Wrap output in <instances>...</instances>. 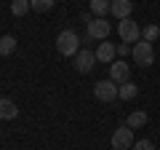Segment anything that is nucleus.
Listing matches in <instances>:
<instances>
[{
	"instance_id": "1",
	"label": "nucleus",
	"mask_w": 160,
	"mask_h": 150,
	"mask_svg": "<svg viewBox=\"0 0 160 150\" xmlns=\"http://www.w3.org/2000/svg\"><path fill=\"white\" fill-rule=\"evenodd\" d=\"M56 51L62 54V56H78L80 38H78L75 29H62V32L56 35Z\"/></svg>"
},
{
	"instance_id": "2",
	"label": "nucleus",
	"mask_w": 160,
	"mask_h": 150,
	"mask_svg": "<svg viewBox=\"0 0 160 150\" xmlns=\"http://www.w3.org/2000/svg\"><path fill=\"white\" fill-rule=\"evenodd\" d=\"M133 64H139V67H149V64H155V46L149 40L133 43Z\"/></svg>"
},
{
	"instance_id": "3",
	"label": "nucleus",
	"mask_w": 160,
	"mask_h": 150,
	"mask_svg": "<svg viewBox=\"0 0 160 150\" xmlns=\"http://www.w3.org/2000/svg\"><path fill=\"white\" fill-rule=\"evenodd\" d=\"M118 35H120V40H123V43H139V40H142V27H139L131 16H128V19H120Z\"/></svg>"
},
{
	"instance_id": "4",
	"label": "nucleus",
	"mask_w": 160,
	"mask_h": 150,
	"mask_svg": "<svg viewBox=\"0 0 160 150\" xmlns=\"http://www.w3.org/2000/svg\"><path fill=\"white\" fill-rule=\"evenodd\" d=\"M93 97H96L99 102H115V99H120V86L112 83L109 78L107 81H99L96 86H93Z\"/></svg>"
},
{
	"instance_id": "5",
	"label": "nucleus",
	"mask_w": 160,
	"mask_h": 150,
	"mask_svg": "<svg viewBox=\"0 0 160 150\" xmlns=\"http://www.w3.org/2000/svg\"><path fill=\"white\" fill-rule=\"evenodd\" d=\"M133 147V131L128 126H120L112 131V150H131Z\"/></svg>"
},
{
	"instance_id": "6",
	"label": "nucleus",
	"mask_w": 160,
	"mask_h": 150,
	"mask_svg": "<svg viewBox=\"0 0 160 150\" xmlns=\"http://www.w3.org/2000/svg\"><path fill=\"white\" fill-rule=\"evenodd\" d=\"M99 59H96V51H91V48H80L78 51V56H75V70L78 72H91L93 70V64H96Z\"/></svg>"
},
{
	"instance_id": "7",
	"label": "nucleus",
	"mask_w": 160,
	"mask_h": 150,
	"mask_svg": "<svg viewBox=\"0 0 160 150\" xmlns=\"http://www.w3.org/2000/svg\"><path fill=\"white\" fill-rule=\"evenodd\" d=\"M128 78H131V64L123 62V59H115L109 64V81L112 83H126Z\"/></svg>"
},
{
	"instance_id": "8",
	"label": "nucleus",
	"mask_w": 160,
	"mask_h": 150,
	"mask_svg": "<svg viewBox=\"0 0 160 150\" xmlns=\"http://www.w3.org/2000/svg\"><path fill=\"white\" fill-rule=\"evenodd\" d=\"M109 35V22L104 16H96L93 22H88V38H93V40H107Z\"/></svg>"
},
{
	"instance_id": "9",
	"label": "nucleus",
	"mask_w": 160,
	"mask_h": 150,
	"mask_svg": "<svg viewBox=\"0 0 160 150\" xmlns=\"http://www.w3.org/2000/svg\"><path fill=\"white\" fill-rule=\"evenodd\" d=\"M133 11V0H112V6H109V13L115 19H128Z\"/></svg>"
},
{
	"instance_id": "10",
	"label": "nucleus",
	"mask_w": 160,
	"mask_h": 150,
	"mask_svg": "<svg viewBox=\"0 0 160 150\" xmlns=\"http://www.w3.org/2000/svg\"><path fill=\"white\" fill-rule=\"evenodd\" d=\"M19 115V107L13 99H6L0 97V121H13V118Z\"/></svg>"
},
{
	"instance_id": "11",
	"label": "nucleus",
	"mask_w": 160,
	"mask_h": 150,
	"mask_svg": "<svg viewBox=\"0 0 160 150\" xmlns=\"http://www.w3.org/2000/svg\"><path fill=\"white\" fill-rule=\"evenodd\" d=\"M115 56H118V46H112V43H99V48H96V59L99 62L112 64Z\"/></svg>"
},
{
	"instance_id": "12",
	"label": "nucleus",
	"mask_w": 160,
	"mask_h": 150,
	"mask_svg": "<svg viewBox=\"0 0 160 150\" xmlns=\"http://www.w3.org/2000/svg\"><path fill=\"white\" fill-rule=\"evenodd\" d=\"M147 121H149V118H147L144 110H133L131 115H128V123H126V126H128V129H142Z\"/></svg>"
},
{
	"instance_id": "13",
	"label": "nucleus",
	"mask_w": 160,
	"mask_h": 150,
	"mask_svg": "<svg viewBox=\"0 0 160 150\" xmlns=\"http://www.w3.org/2000/svg\"><path fill=\"white\" fill-rule=\"evenodd\" d=\"M16 51V38L13 35H3L0 38V56H11Z\"/></svg>"
},
{
	"instance_id": "14",
	"label": "nucleus",
	"mask_w": 160,
	"mask_h": 150,
	"mask_svg": "<svg viewBox=\"0 0 160 150\" xmlns=\"http://www.w3.org/2000/svg\"><path fill=\"white\" fill-rule=\"evenodd\" d=\"M109 6H112V0H91L93 16H107V13H109Z\"/></svg>"
},
{
	"instance_id": "15",
	"label": "nucleus",
	"mask_w": 160,
	"mask_h": 150,
	"mask_svg": "<svg viewBox=\"0 0 160 150\" xmlns=\"http://www.w3.org/2000/svg\"><path fill=\"white\" fill-rule=\"evenodd\" d=\"M27 11H32V3L29 0H11V13L13 16H24Z\"/></svg>"
},
{
	"instance_id": "16",
	"label": "nucleus",
	"mask_w": 160,
	"mask_h": 150,
	"mask_svg": "<svg viewBox=\"0 0 160 150\" xmlns=\"http://www.w3.org/2000/svg\"><path fill=\"white\" fill-rule=\"evenodd\" d=\"M136 94H139V86H136V83H131V81L120 83V99H133Z\"/></svg>"
},
{
	"instance_id": "17",
	"label": "nucleus",
	"mask_w": 160,
	"mask_h": 150,
	"mask_svg": "<svg viewBox=\"0 0 160 150\" xmlns=\"http://www.w3.org/2000/svg\"><path fill=\"white\" fill-rule=\"evenodd\" d=\"M160 38V27L158 24H147V27L142 29V40H149V43H155Z\"/></svg>"
},
{
	"instance_id": "18",
	"label": "nucleus",
	"mask_w": 160,
	"mask_h": 150,
	"mask_svg": "<svg viewBox=\"0 0 160 150\" xmlns=\"http://www.w3.org/2000/svg\"><path fill=\"white\" fill-rule=\"evenodd\" d=\"M29 3H32V11H38V13H46L56 6V0H29Z\"/></svg>"
},
{
	"instance_id": "19",
	"label": "nucleus",
	"mask_w": 160,
	"mask_h": 150,
	"mask_svg": "<svg viewBox=\"0 0 160 150\" xmlns=\"http://www.w3.org/2000/svg\"><path fill=\"white\" fill-rule=\"evenodd\" d=\"M131 150H155V145L149 142V139H136V142H133V147Z\"/></svg>"
},
{
	"instance_id": "20",
	"label": "nucleus",
	"mask_w": 160,
	"mask_h": 150,
	"mask_svg": "<svg viewBox=\"0 0 160 150\" xmlns=\"http://www.w3.org/2000/svg\"><path fill=\"white\" fill-rule=\"evenodd\" d=\"M131 51V46H128V43H123V46H118V54H128Z\"/></svg>"
}]
</instances>
